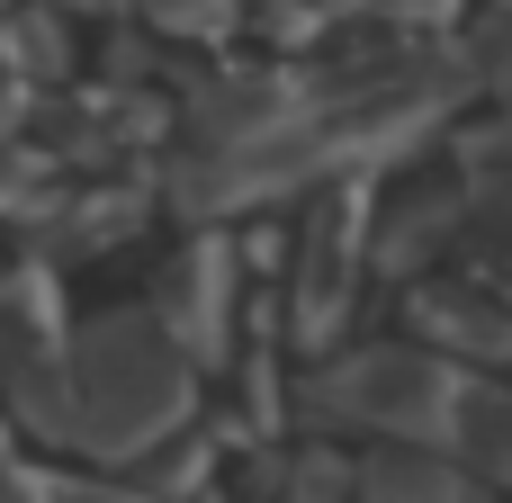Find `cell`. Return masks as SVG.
Wrapping results in <instances>:
<instances>
[{
    "label": "cell",
    "instance_id": "6da1fadb",
    "mask_svg": "<svg viewBox=\"0 0 512 503\" xmlns=\"http://www.w3.org/2000/svg\"><path fill=\"white\" fill-rule=\"evenodd\" d=\"M0 414L81 468L135 477L198 423V369L153 306H99L72 315L63 342H9Z\"/></svg>",
    "mask_w": 512,
    "mask_h": 503
},
{
    "label": "cell",
    "instance_id": "7a4b0ae2",
    "mask_svg": "<svg viewBox=\"0 0 512 503\" xmlns=\"http://www.w3.org/2000/svg\"><path fill=\"white\" fill-rule=\"evenodd\" d=\"M468 387H477V378H459V360L378 342V351H351V360L315 369V378L297 387V414H315V423H333V432H369V441H387V450H459Z\"/></svg>",
    "mask_w": 512,
    "mask_h": 503
},
{
    "label": "cell",
    "instance_id": "3957f363",
    "mask_svg": "<svg viewBox=\"0 0 512 503\" xmlns=\"http://www.w3.org/2000/svg\"><path fill=\"white\" fill-rule=\"evenodd\" d=\"M288 279H279V324L297 351H333V333L351 324V297L369 279V234H378V189L369 180H333L306 198V225H288Z\"/></svg>",
    "mask_w": 512,
    "mask_h": 503
},
{
    "label": "cell",
    "instance_id": "277c9868",
    "mask_svg": "<svg viewBox=\"0 0 512 503\" xmlns=\"http://www.w3.org/2000/svg\"><path fill=\"white\" fill-rule=\"evenodd\" d=\"M144 306L162 315V333L189 351V369H198V378H207V369H225V360H234V333L252 324L243 234H234V225L189 234V243L162 261V279H153V297H144Z\"/></svg>",
    "mask_w": 512,
    "mask_h": 503
},
{
    "label": "cell",
    "instance_id": "5b68a950",
    "mask_svg": "<svg viewBox=\"0 0 512 503\" xmlns=\"http://www.w3.org/2000/svg\"><path fill=\"white\" fill-rule=\"evenodd\" d=\"M414 333L441 360H512V297L486 288H414Z\"/></svg>",
    "mask_w": 512,
    "mask_h": 503
},
{
    "label": "cell",
    "instance_id": "8992f818",
    "mask_svg": "<svg viewBox=\"0 0 512 503\" xmlns=\"http://www.w3.org/2000/svg\"><path fill=\"white\" fill-rule=\"evenodd\" d=\"M153 207H162V171H144V180H90V189H72L63 198V225H54V243L63 252H126L144 225H153Z\"/></svg>",
    "mask_w": 512,
    "mask_h": 503
},
{
    "label": "cell",
    "instance_id": "52a82bcc",
    "mask_svg": "<svg viewBox=\"0 0 512 503\" xmlns=\"http://www.w3.org/2000/svg\"><path fill=\"white\" fill-rule=\"evenodd\" d=\"M450 225H459V198H387L378 234H369V270L378 279H423V261L450 243Z\"/></svg>",
    "mask_w": 512,
    "mask_h": 503
},
{
    "label": "cell",
    "instance_id": "ba28073f",
    "mask_svg": "<svg viewBox=\"0 0 512 503\" xmlns=\"http://www.w3.org/2000/svg\"><path fill=\"white\" fill-rule=\"evenodd\" d=\"M360 503H477L450 450H378L360 459Z\"/></svg>",
    "mask_w": 512,
    "mask_h": 503
},
{
    "label": "cell",
    "instance_id": "9c48e42d",
    "mask_svg": "<svg viewBox=\"0 0 512 503\" xmlns=\"http://www.w3.org/2000/svg\"><path fill=\"white\" fill-rule=\"evenodd\" d=\"M153 45H189V54H216V45H234L243 36V18H252V0H117Z\"/></svg>",
    "mask_w": 512,
    "mask_h": 503
},
{
    "label": "cell",
    "instance_id": "30bf717a",
    "mask_svg": "<svg viewBox=\"0 0 512 503\" xmlns=\"http://www.w3.org/2000/svg\"><path fill=\"white\" fill-rule=\"evenodd\" d=\"M459 450H468L486 477H512V396H504V387H468V414H459Z\"/></svg>",
    "mask_w": 512,
    "mask_h": 503
},
{
    "label": "cell",
    "instance_id": "8fae6325",
    "mask_svg": "<svg viewBox=\"0 0 512 503\" xmlns=\"http://www.w3.org/2000/svg\"><path fill=\"white\" fill-rule=\"evenodd\" d=\"M468 72L486 90H512V0H486L477 27H468Z\"/></svg>",
    "mask_w": 512,
    "mask_h": 503
},
{
    "label": "cell",
    "instance_id": "7c38bea8",
    "mask_svg": "<svg viewBox=\"0 0 512 503\" xmlns=\"http://www.w3.org/2000/svg\"><path fill=\"white\" fill-rule=\"evenodd\" d=\"M0 503H54V468L27 450V432L0 414Z\"/></svg>",
    "mask_w": 512,
    "mask_h": 503
},
{
    "label": "cell",
    "instance_id": "4fadbf2b",
    "mask_svg": "<svg viewBox=\"0 0 512 503\" xmlns=\"http://www.w3.org/2000/svg\"><path fill=\"white\" fill-rule=\"evenodd\" d=\"M54 503H162V495H144L135 477H108V468H54Z\"/></svg>",
    "mask_w": 512,
    "mask_h": 503
},
{
    "label": "cell",
    "instance_id": "5bb4252c",
    "mask_svg": "<svg viewBox=\"0 0 512 503\" xmlns=\"http://www.w3.org/2000/svg\"><path fill=\"white\" fill-rule=\"evenodd\" d=\"M378 18H387L396 36H432V27H450V18H459V0H387Z\"/></svg>",
    "mask_w": 512,
    "mask_h": 503
},
{
    "label": "cell",
    "instance_id": "9a60e30c",
    "mask_svg": "<svg viewBox=\"0 0 512 503\" xmlns=\"http://www.w3.org/2000/svg\"><path fill=\"white\" fill-rule=\"evenodd\" d=\"M477 207L495 216V234L512 243V162H504V171H486V180H477Z\"/></svg>",
    "mask_w": 512,
    "mask_h": 503
},
{
    "label": "cell",
    "instance_id": "2e32d148",
    "mask_svg": "<svg viewBox=\"0 0 512 503\" xmlns=\"http://www.w3.org/2000/svg\"><path fill=\"white\" fill-rule=\"evenodd\" d=\"M315 9H324V18H333V27H342V18H378V9H387V0H315Z\"/></svg>",
    "mask_w": 512,
    "mask_h": 503
},
{
    "label": "cell",
    "instance_id": "e0dca14e",
    "mask_svg": "<svg viewBox=\"0 0 512 503\" xmlns=\"http://www.w3.org/2000/svg\"><path fill=\"white\" fill-rule=\"evenodd\" d=\"M45 9H63V18L81 9V18H90V9H117V0H45Z\"/></svg>",
    "mask_w": 512,
    "mask_h": 503
},
{
    "label": "cell",
    "instance_id": "ac0fdd59",
    "mask_svg": "<svg viewBox=\"0 0 512 503\" xmlns=\"http://www.w3.org/2000/svg\"><path fill=\"white\" fill-rule=\"evenodd\" d=\"M9 9H18V0H0V18H9Z\"/></svg>",
    "mask_w": 512,
    "mask_h": 503
}]
</instances>
